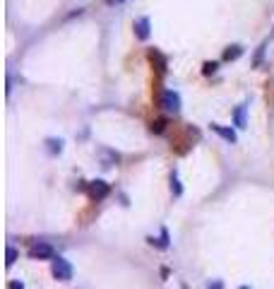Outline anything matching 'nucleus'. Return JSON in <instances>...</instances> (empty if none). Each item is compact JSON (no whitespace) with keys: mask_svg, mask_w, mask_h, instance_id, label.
<instances>
[{"mask_svg":"<svg viewBox=\"0 0 274 289\" xmlns=\"http://www.w3.org/2000/svg\"><path fill=\"white\" fill-rule=\"evenodd\" d=\"M51 272H53L55 280H60V282H70L75 270H72V265H70L65 258H53V263H51Z\"/></svg>","mask_w":274,"mask_h":289,"instance_id":"1","label":"nucleus"},{"mask_svg":"<svg viewBox=\"0 0 274 289\" xmlns=\"http://www.w3.org/2000/svg\"><path fill=\"white\" fill-rule=\"evenodd\" d=\"M87 191H89V198H91V200H104V198H109L111 186L106 181L96 178V181H91V183L87 186Z\"/></svg>","mask_w":274,"mask_h":289,"instance_id":"2","label":"nucleus"},{"mask_svg":"<svg viewBox=\"0 0 274 289\" xmlns=\"http://www.w3.org/2000/svg\"><path fill=\"white\" fill-rule=\"evenodd\" d=\"M29 258L31 260H53V246L51 243H46V241H39L36 246H31V251H29Z\"/></svg>","mask_w":274,"mask_h":289,"instance_id":"3","label":"nucleus"},{"mask_svg":"<svg viewBox=\"0 0 274 289\" xmlns=\"http://www.w3.org/2000/svg\"><path fill=\"white\" fill-rule=\"evenodd\" d=\"M161 106H164L168 114H178V111H181V94L173 92V89L164 92V94H161Z\"/></svg>","mask_w":274,"mask_h":289,"instance_id":"4","label":"nucleus"},{"mask_svg":"<svg viewBox=\"0 0 274 289\" xmlns=\"http://www.w3.org/2000/svg\"><path fill=\"white\" fill-rule=\"evenodd\" d=\"M135 34L139 41H147L149 39V17H139L135 22Z\"/></svg>","mask_w":274,"mask_h":289,"instance_id":"5","label":"nucleus"},{"mask_svg":"<svg viewBox=\"0 0 274 289\" xmlns=\"http://www.w3.org/2000/svg\"><path fill=\"white\" fill-rule=\"evenodd\" d=\"M212 130L217 133V135H221L224 140L228 144L236 143V130H231V128H224V125H219V123H212Z\"/></svg>","mask_w":274,"mask_h":289,"instance_id":"6","label":"nucleus"},{"mask_svg":"<svg viewBox=\"0 0 274 289\" xmlns=\"http://www.w3.org/2000/svg\"><path fill=\"white\" fill-rule=\"evenodd\" d=\"M241 56H243V48L241 46H228L224 51V60H238Z\"/></svg>","mask_w":274,"mask_h":289,"instance_id":"7","label":"nucleus"},{"mask_svg":"<svg viewBox=\"0 0 274 289\" xmlns=\"http://www.w3.org/2000/svg\"><path fill=\"white\" fill-rule=\"evenodd\" d=\"M233 120H236V125H238V128H246V125H248L246 106H238V109L233 111Z\"/></svg>","mask_w":274,"mask_h":289,"instance_id":"8","label":"nucleus"},{"mask_svg":"<svg viewBox=\"0 0 274 289\" xmlns=\"http://www.w3.org/2000/svg\"><path fill=\"white\" fill-rule=\"evenodd\" d=\"M46 144H48V152H51V154H60V152H63V140H60V138H58V140H55V138H48Z\"/></svg>","mask_w":274,"mask_h":289,"instance_id":"9","label":"nucleus"},{"mask_svg":"<svg viewBox=\"0 0 274 289\" xmlns=\"http://www.w3.org/2000/svg\"><path fill=\"white\" fill-rule=\"evenodd\" d=\"M101 154H104V164H101L104 169H109V167H113V164L118 162V154H115V152H109V149H104Z\"/></svg>","mask_w":274,"mask_h":289,"instance_id":"10","label":"nucleus"},{"mask_svg":"<svg viewBox=\"0 0 274 289\" xmlns=\"http://www.w3.org/2000/svg\"><path fill=\"white\" fill-rule=\"evenodd\" d=\"M152 246H159V248H168V231L161 229V239L157 241V239H147Z\"/></svg>","mask_w":274,"mask_h":289,"instance_id":"11","label":"nucleus"},{"mask_svg":"<svg viewBox=\"0 0 274 289\" xmlns=\"http://www.w3.org/2000/svg\"><path fill=\"white\" fill-rule=\"evenodd\" d=\"M149 130H152V133H157V135H161V133L166 130V120H164V118H157V120L149 125Z\"/></svg>","mask_w":274,"mask_h":289,"instance_id":"12","label":"nucleus"},{"mask_svg":"<svg viewBox=\"0 0 274 289\" xmlns=\"http://www.w3.org/2000/svg\"><path fill=\"white\" fill-rule=\"evenodd\" d=\"M171 191H173V195H176V198L183 193V188H181V181H178V173H176V171H173V176H171Z\"/></svg>","mask_w":274,"mask_h":289,"instance_id":"13","label":"nucleus"},{"mask_svg":"<svg viewBox=\"0 0 274 289\" xmlns=\"http://www.w3.org/2000/svg\"><path fill=\"white\" fill-rule=\"evenodd\" d=\"M149 58H152V63H154V60H157V65H159V68H157V70H159V72H164L166 70V60L161 56H159V53H157V51H149Z\"/></svg>","mask_w":274,"mask_h":289,"instance_id":"14","label":"nucleus"},{"mask_svg":"<svg viewBox=\"0 0 274 289\" xmlns=\"http://www.w3.org/2000/svg\"><path fill=\"white\" fill-rule=\"evenodd\" d=\"M5 263H7V267H10V265H15V260H17V251H15V248H12V246H7V253H5Z\"/></svg>","mask_w":274,"mask_h":289,"instance_id":"15","label":"nucleus"},{"mask_svg":"<svg viewBox=\"0 0 274 289\" xmlns=\"http://www.w3.org/2000/svg\"><path fill=\"white\" fill-rule=\"evenodd\" d=\"M217 68H219L217 63H205V68H202V72H205V75H214V72H217Z\"/></svg>","mask_w":274,"mask_h":289,"instance_id":"16","label":"nucleus"},{"mask_svg":"<svg viewBox=\"0 0 274 289\" xmlns=\"http://www.w3.org/2000/svg\"><path fill=\"white\" fill-rule=\"evenodd\" d=\"M262 56H265V44L260 46V51H257V56H255V65H260V63H262Z\"/></svg>","mask_w":274,"mask_h":289,"instance_id":"17","label":"nucleus"},{"mask_svg":"<svg viewBox=\"0 0 274 289\" xmlns=\"http://www.w3.org/2000/svg\"><path fill=\"white\" fill-rule=\"evenodd\" d=\"M7 289H24V285H22V282H10Z\"/></svg>","mask_w":274,"mask_h":289,"instance_id":"18","label":"nucleus"},{"mask_svg":"<svg viewBox=\"0 0 274 289\" xmlns=\"http://www.w3.org/2000/svg\"><path fill=\"white\" fill-rule=\"evenodd\" d=\"M118 2H123V0H106V5H118Z\"/></svg>","mask_w":274,"mask_h":289,"instance_id":"19","label":"nucleus"},{"mask_svg":"<svg viewBox=\"0 0 274 289\" xmlns=\"http://www.w3.org/2000/svg\"><path fill=\"white\" fill-rule=\"evenodd\" d=\"M238 289H250V287H238Z\"/></svg>","mask_w":274,"mask_h":289,"instance_id":"20","label":"nucleus"}]
</instances>
